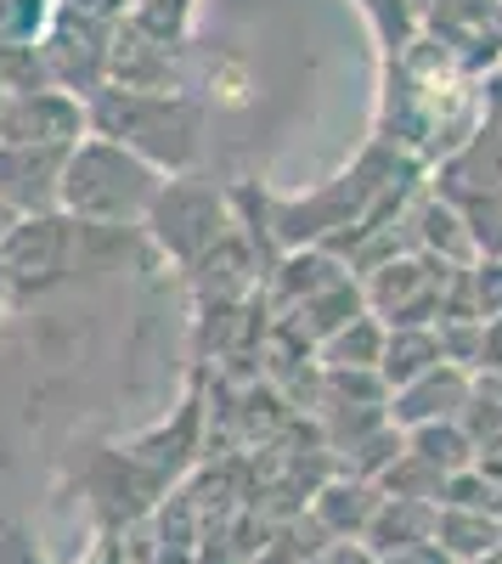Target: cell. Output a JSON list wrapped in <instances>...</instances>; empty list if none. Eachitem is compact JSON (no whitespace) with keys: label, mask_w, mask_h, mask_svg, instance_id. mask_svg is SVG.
<instances>
[{"label":"cell","mask_w":502,"mask_h":564,"mask_svg":"<svg viewBox=\"0 0 502 564\" xmlns=\"http://www.w3.org/2000/svg\"><path fill=\"white\" fill-rule=\"evenodd\" d=\"M164 186H170V175L153 170L142 153L119 148L108 135H85L63 170V215L74 226L124 231V226H142L159 209Z\"/></svg>","instance_id":"cell-1"},{"label":"cell","mask_w":502,"mask_h":564,"mask_svg":"<svg viewBox=\"0 0 502 564\" xmlns=\"http://www.w3.org/2000/svg\"><path fill=\"white\" fill-rule=\"evenodd\" d=\"M90 135H108L119 148L142 153L153 170H181L198 153V113L170 90H119L102 85L90 97Z\"/></svg>","instance_id":"cell-2"},{"label":"cell","mask_w":502,"mask_h":564,"mask_svg":"<svg viewBox=\"0 0 502 564\" xmlns=\"http://www.w3.org/2000/svg\"><path fill=\"white\" fill-rule=\"evenodd\" d=\"M74 220L68 215H29L0 238V265H7L12 294H40L74 265Z\"/></svg>","instance_id":"cell-3"},{"label":"cell","mask_w":502,"mask_h":564,"mask_svg":"<svg viewBox=\"0 0 502 564\" xmlns=\"http://www.w3.org/2000/svg\"><path fill=\"white\" fill-rule=\"evenodd\" d=\"M85 135H90V102L74 97V90H63V85L12 97L7 119H0V141H18V148H63V153H74Z\"/></svg>","instance_id":"cell-4"},{"label":"cell","mask_w":502,"mask_h":564,"mask_svg":"<svg viewBox=\"0 0 502 564\" xmlns=\"http://www.w3.org/2000/svg\"><path fill=\"white\" fill-rule=\"evenodd\" d=\"M446 271L451 265L435 260H390L368 282L373 316H384V327H435L446 316Z\"/></svg>","instance_id":"cell-5"},{"label":"cell","mask_w":502,"mask_h":564,"mask_svg":"<svg viewBox=\"0 0 502 564\" xmlns=\"http://www.w3.org/2000/svg\"><path fill=\"white\" fill-rule=\"evenodd\" d=\"M63 170H68L63 148H18V141H0V204L18 220L63 215Z\"/></svg>","instance_id":"cell-6"},{"label":"cell","mask_w":502,"mask_h":564,"mask_svg":"<svg viewBox=\"0 0 502 564\" xmlns=\"http://www.w3.org/2000/svg\"><path fill=\"white\" fill-rule=\"evenodd\" d=\"M148 220H153V226L175 220V231H164V243H170L181 260H193L198 249H209V243H215V231H220V209H215V198L204 193V186H187V181H170V186H164V198H159V209H153Z\"/></svg>","instance_id":"cell-7"},{"label":"cell","mask_w":502,"mask_h":564,"mask_svg":"<svg viewBox=\"0 0 502 564\" xmlns=\"http://www.w3.org/2000/svg\"><path fill=\"white\" fill-rule=\"evenodd\" d=\"M440 361H451V356H446V345H440L435 327H390L379 379L395 384V390H406V384H418L424 372H435Z\"/></svg>","instance_id":"cell-8"},{"label":"cell","mask_w":502,"mask_h":564,"mask_svg":"<svg viewBox=\"0 0 502 564\" xmlns=\"http://www.w3.org/2000/svg\"><path fill=\"white\" fill-rule=\"evenodd\" d=\"M474 401V384L463 379L451 361H440L435 372H424L418 384H406V390H395V412L401 417H429V412H458V406H469Z\"/></svg>","instance_id":"cell-9"},{"label":"cell","mask_w":502,"mask_h":564,"mask_svg":"<svg viewBox=\"0 0 502 564\" xmlns=\"http://www.w3.org/2000/svg\"><path fill=\"white\" fill-rule=\"evenodd\" d=\"M384 345H390V327L361 311L350 327H339V334L323 345V356H328L334 372H345V367H350V372H379V367H384Z\"/></svg>","instance_id":"cell-10"},{"label":"cell","mask_w":502,"mask_h":564,"mask_svg":"<svg viewBox=\"0 0 502 564\" xmlns=\"http://www.w3.org/2000/svg\"><path fill=\"white\" fill-rule=\"evenodd\" d=\"M52 85V68H45L40 45H18V40H0V90L7 97H29V90Z\"/></svg>","instance_id":"cell-11"},{"label":"cell","mask_w":502,"mask_h":564,"mask_svg":"<svg viewBox=\"0 0 502 564\" xmlns=\"http://www.w3.org/2000/svg\"><path fill=\"white\" fill-rule=\"evenodd\" d=\"M52 23H57V0H0V40L40 45Z\"/></svg>","instance_id":"cell-12"},{"label":"cell","mask_w":502,"mask_h":564,"mask_svg":"<svg viewBox=\"0 0 502 564\" xmlns=\"http://www.w3.org/2000/svg\"><path fill=\"white\" fill-rule=\"evenodd\" d=\"M469 294H474V316L480 322H496L502 316V254H485L469 271Z\"/></svg>","instance_id":"cell-13"},{"label":"cell","mask_w":502,"mask_h":564,"mask_svg":"<svg viewBox=\"0 0 502 564\" xmlns=\"http://www.w3.org/2000/svg\"><path fill=\"white\" fill-rule=\"evenodd\" d=\"M124 7H130V0H57L63 18H85V23H102V29H119Z\"/></svg>","instance_id":"cell-14"},{"label":"cell","mask_w":502,"mask_h":564,"mask_svg":"<svg viewBox=\"0 0 502 564\" xmlns=\"http://www.w3.org/2000/svg\"><path fill=\"white\" fill-rule=\"evenodd\" d=\"M480 361L502 372V316H496V322H485V334H480Z\"/></svg>","instance_id":"cell-15"},{"label":"cell","mask_w":502,"mask_h":564,"mask_svg":"<svg viewBox=\"0 0 502 564\" xmlns=\"http://www.w3.org/2000/svg\"><path fill=\"white\" fill-rule=\"evenodd\" d=\"M12 226H18V215H12L7 204H0V238H7V231H12Z\"/></svg>","instance_id":"cell-16"},{"label":"cell","mask_w":502,"mask_h":564,"mask_svg":"<svg viewBox=\"0 0 502 564\" xmlns=\"http://www.w3.org/2000/svg\"><path fill=\"white\" fill-rule=\"evenodd\" d=\"M7 294H12V282H7V265H0V305H7Z\"/></svg>","instance_id":"cell-17"},{"label":"cell","mask_w":502,"mask_h":564,"mask_svg":"<svg viewBox=\"0 0 502 564\" xmlns=\"http://www.w3.org/2000/svg\"><path fill=\"white\" fill-rule=\"evenodd\" d=\"M7 108H12V97H7V90H0V119H7Z\"/></svg>","instance_id":"cell-18"}]
</instances>
